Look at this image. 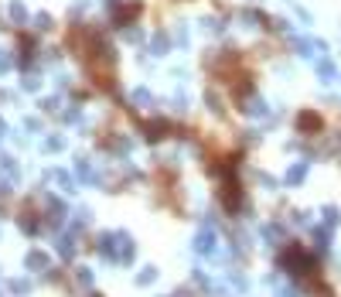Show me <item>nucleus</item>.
Here are the masks:
<instances>
[]
</instances>
